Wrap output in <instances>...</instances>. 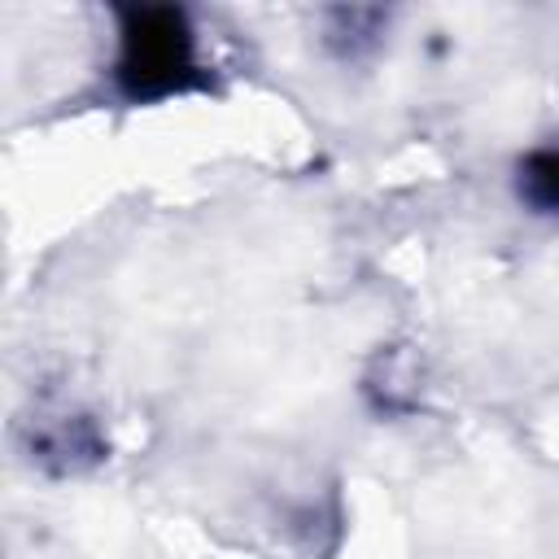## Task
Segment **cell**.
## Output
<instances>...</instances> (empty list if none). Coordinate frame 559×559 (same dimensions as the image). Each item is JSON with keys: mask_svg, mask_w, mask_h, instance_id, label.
<instances>
[{"mask_svg": "<svg viewBox=\"0 0 559 559\" xmlns=\"http://www.w3.org/2000/svg\"><path fill=\"white\" fill-rule=\"evenodd\" d=\"M384 35H389V9H362V4H354V9H328L323 13L319 44H323V52L332 61L362 66V61H371L380 52Z\"/></svg>", "mask_w": 559, "mask_h": 559, "instance_id": "obj_2", "label": "cell"}, {"mask_svg": "<svg viewBox=\"0 0 559 559\" xmlns=\"http://www.w3.org/2000/svg\"><path fill=\"white\" fill-rule=\"evenodd\" d=\"M114 92L131 105L166 100L197 83V31L192 17L175 4H131L118 13V52H114Z\"/></svg>", "mask_w": 559, "mask_h": 559, "instance_id": "obj_1", "label": "cell"}, {"mask_svg": "<svg viewBox=\"0 0 559 559\" xmlns=\"http://www.w3.org/2000/svg\"><path fill=\"white\" fill-rule=\"evenodd\" d=\"M511 192L520 201L524 214L559 223V140L550 144H533L515 157L511 170Z\"/></svg>", "mask_w": 559, "mask_h": 559, "instance_id": "obj_3", "label": "cell"}]
</instances>
